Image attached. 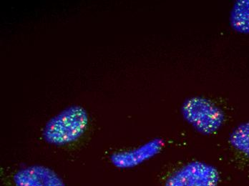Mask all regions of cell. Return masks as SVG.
I'll return each mask as SVG.
<instances>
[{
    "label": "cell",
    "instance_id": "52a82bcc",
    "mask_svg": "<svg viewBox=\"0 0 249 186\" xmlns=\"http://www.w3.org/2000/svg\"><path fill=\"white\" fill-rule=\"evenodd\" d=\"M232 146L249 158V122L241 124L231 135Z\"/></svg>",
    "mask_w": 249,
    "mask_h": 186
},
{
    "label": "cell",
    "instance_id": "7a4b0ae2",
    "mask_svg": "<svg viewBox=\"0 0 249 186\" xmlns=\"http://www.w3.org/2000/svg\"><path fill=\"white\" fill-rule=\"evenodd\" d=\"M183 114L198 132L206 135L216 132L224 120L222 111L204 100L193 99L187 102L183 106Z\"/></svg>",
    "mask_w": 249,
    "mask_h": 186
},
{
    "label": "cell",
    "instance_id": "3957f363",
    "mask_svg": "<svg viewBox=\"0 0 249 186\" xmlns=\"http://www.w3.org/2000/svg\"><path fill=\"white\" fill-rule=\"evenodd\" d=\"M221 175L216 168L194 161L174 172L165 181L164 186H218Z\"/></svg>",
    "mask_w": 249,
    "mask_h": 186
},
{
    "label": "cell",
    "instance_id": "277c9868",
    "mask_svg": "<svg viewBox=\"0 0 249 186\" xmlns=\"http://www.w3.org/2000/svg\"><path fill=\"white\" fill-rule=\"evenodd\" d=\"M13 180L15 186H66L58 174L41 165L19 169L13 175Z\"/></svg>",
    "mask_w": 249,
    "mask_h": 186
},
{
    "label": "cell",
    "instance_id": "6da1fadb",
    "mask_svg": "<svg viewBox=\"0 0 249 186\" xmlns=\"http://www.w3.org/2000/svg\"><path fill=\"white\" fill-rule=\"evenodd\" d=\"M89 116L83 107H68L56 115L45 125L44 139L54 146H64L77 141L87 131Z\"/></svg>",
    "mask_w": 249,
    "mask_h": 186
},
{
    "label": "cell",
    "instance_id": "5b68a950",
    "mask_svg": "<svg viewBox=\"0 0 249 186\" xmlns=\"http://www.w3.org/2000/svg\"><path fill=\"white\" fill-rule=\"evenodd\" d=\"M161 148V143L159 140H152L133 151L113 154L111 162L118 169H132L154 157L160 152Z\"/></svg>",
    "mask_w": 249,
    "mask_h": 186
},
{
    "label": "cell",
    "instance_id": "8992f818",
    "mask_svg": "<svg viewBox=\"0 0 249 186\" xmlns=\"http://www.w3.org/2000/svg\"><path fill=\"white\" fill-rule=\"evenodd\" d=\"M231 22L236 31L249 33V1H237L232 10Z\"/></svg>",
    "mask_w": 249,
    "mask_h": 186
}]
</instances>
